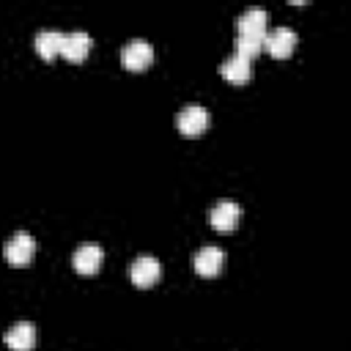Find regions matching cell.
<instances>
[{"label":"cell","mask_w":351,"mask_h":351,"mask_svg":"<svg viewBox=\"0 0 351 351\" xmlns=\"http://www.w3.org/2000/svg\"><path fill=\"white\" fill-rule=\"evenodd\" d=\"M121 63H123V69H129V71H143V69H148V66L154 63V49H151V44L143 41V38L126 41L123 49H121Z\"/></svg>","instance_id":"cell-1"},{"label":"cell","mask_w":351,"mask_h":351,"mask_svg":"<svg viewBox=\"0 0 351 351\" xmlns=\"http://www.w3.org/2000/svg\"><path fill=\"white\" fill-rule=\"evenodd\" d=\"M159 277H162V266L151 255H140V258H134L129 263V280L137 288H151V285L159 282Z\"/></svg>","instance_id":"cell-2"},{"label":"cell","mask_w":351,"mask_h":351,"mask_svg":"<svg viewBox=\"0 0 351 351\" xmlns=\"http://www.w3.org/2000/svg\"><path fill=\"white\" fill-rule=\"evenodd\" d=\"M176 126L184 137H200L208 126V110L200 104H189L176 115Z\"/></svg>","instance_id":"cell-3"},{"label":"cell","mask_w":351,"mask_h":351,"mask_svg":"<svg viewBox=\"0 0 351 351\" xmlns=\"http://www.w3.org/2000/svg\"><path fill=\"white\" fill-rule=\"evenodd\" d=\"M3 252H5V261H8L11 266L22 269V266L30 263V258H33V252H36V241H33L30 233L19 230V233H14V236L5 241V250H3Z\"/></svg>","instance_id":"cell-4"},{"label":"cell","mask_w":351,"mask_h":351,"mask_svg":"<svg viewBox=\"0 0 351 351\" xmlns=\"http://www.w3.org/2000/svg\"><path fill=\"white\" fill-rule=\"evenodd\" d=\"M239 36L247 38H266V27H269V14L263 8H247L239 19H236Z\"/></svg>","instance_id":"cell-5"},{"label":"cell","mask_w":351,"mask_h":351,"mask_svg":"<svg viewBox=\"0 0 351 351\" xmlns=\"http://www.w3.org/2000/svg\"><path fill=\"white\" fill-rule=\"evenodd\" d=\"M263 47L269 49L271 58H288L296 47V33L291 27H274V30H266V38H263Z\"/></svg>","instance_id":"cell-6"},{"label":"cell","mask_w":351,"mask_h":351,"mask_svg":"<svg viewBox=\"0 0 351 351\" xmlns=\"http://www.w3.org/2000/svg\"><path fill=\"white\" fill-rule=\"evenodd\" d=\"M208 219H211V228H214V230L230 233V230L239 225V219H241V208H239V203H233V200H222V203H217V206L211 208Z\"/></svg>","instance_id":"cell-7"},{"label":"cell","mask_w":351,"mask_h":351,"mask_svg":"<svg viewBox=\"0 0 351 351\" xmlns=\"http://www.w3.org/2000/svg\"><path fill=\"white\" fill-rule=\"evenodd\" d=\"M192 263H195V271L200 277H217L222 271V266H225V252L219 247H200L195 252Z\"/></svg>","instance_id":"cell-8"},{"label":"cell","mask_w":351,"mask_h":351,"mask_svg":"<svg viewBox=\"0 0 351 351\" xmlns=\"http://www.w3.org/2000/svg\"><path fill=\"white\" fill-rule=\"evenodd\" d=\"M90 47H93V38H90L88 33H82V30H74V33L63 36L60 55H63L66 60H71V63H80V60H85V58H88Z\"/></svg>","instance_id":"cell-9"},{"label":"cell","mask_w":351,"mask_h":351,"mask_svg":"<svg viewBox=\"0 0 351 351\" xmlns=\"http://www.w3.org/2000/svg\"><path fill=\"white\" fill-rule=\"evenodd\" d=\"M5 346L11 351H30L36 346V326L30 321H19L5 332Z\"/></svg>","instance_id":"cell-10"},{"label":"cell","mask_w":351,"mask_h":351,"mask_svg":"<svg viewBox=\"0 0 351 351\" xmlns=\"http://www.w3.org/2000/svg\"><path fill=\"white\" fill-rule=\"evenodd\" d=\"M101 258H104V252H101L99 244H82V247L74 252L71 263H74V269H77L80 274H96L99 266H101Z\"/></svg>","instance_id":"cell-11"},{"label":"cell","mask_w":351,"mask_h":351,"mask_svg":"<svg viewBox=\"0 0 351 351\" xmlns=\"http://www.w3.org/2000/svg\"><path fill=\"white\" fill-rule=\"evenodd\" d=\"M219 71H222V77H225L228 82H233V85H244V82L252 77L250 60H244V58H239V55L225 58L222 66H219Z\"/></svg>","instance_id":"cell-12"},{"label":"cell","mask_w":351,"mask_h":351,"mask_svg":"<svg viewBox=\"0 0 351 351\" xmlns=\"http://www.w3.org/2000/svg\"><path fill=\"white\" fill-rule=\"evenodd\" d=\"M60 47H63V33H58V30H38L36 33V52L44 60H52L55 55H60Z\"/></svg>","instance_id":"cell-13"},{"label":"cell","mask_w":351,"mask_h":351,"mask_svg":"<svg viewBox=\"0 0 351 351\" xmlns=\"http://www.w3.org/2000/svg\"><path fill=\"white\" fill-rule=\"evenodd\" d=\"M263 52V38H247V36H236V55L244 60H252Z\"/></svg>","instance_id":"cell-14"}]
</instances>
